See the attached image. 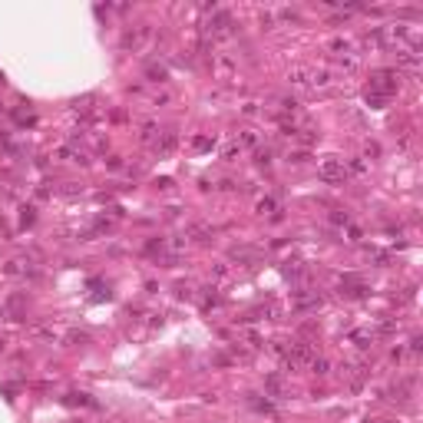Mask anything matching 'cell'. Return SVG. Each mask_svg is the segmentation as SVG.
Masks as SVG:
<instances>
[{"label": "cell", "instance_id": "6da1fadb", "mask_svg": "<svg viewBox=\"0 0 423 423\" xmlns=\"http://www.w3.org/2000/svg\"><path fill=\"white\" fill-rule=\"evenodd\" d=\"M397 89H400V70H377L370 76V86H367V103L374 109H380Z\"/></svg>", "mask_w": 423, "mask_h": 423}, {"label": "cell", "instance_id": "7a4b0ae2", "mask_svg": "<svg viewBox=\"0 0 423 423\" xmlns=\"http://www.w3.org/2000/svg\"><path fill=\"white\" fill-rule=\"evenodd\" d=\"M318 179L321 182H344V179H347V166H344V159H334V156H331V159H324L318 166Z\"/></svg>", "mask_w": 423, "mask_h": 423}, {"label": "cell", "instance_id": "3957f363", "mask_svg": "<svg viewBox=\"0 0 423 423\" xmlns=\"http://www.w3.org/2000/svg\"><path fill=\"white\" fill-rule=\"evenodd\" d=\"M295 308H301V311L321 308V295H318V291H298V295H295Z\"/></svg>", "mask_w": 423, "mask_h": 423}, {"label": "cell", "instance_id": "277c9868", "mask_svg": "<svg viewBox=\"0 0 423 423\" xmlns=\"http://www.w3.org/2000/svg\"><path fill=\"white\" fill-rule=\"evenodd\" d=\"M351 341L357 344V347H370V344H374V331H354Z\"/></svg>", "mask_w": 423, "mask_h": 423}, {"label": "cell", "instance_id": "5b68a950", "mask_svg": "<svg viewBox=\"0 0 423 423\" xmlns=\"http://www.w3.org/2000/svg\"><path fill=\"white\" fill-rule=\"evenodd\" d=\"M264 387H268V390H271L274 397H285V380H281L278 374H274V377H268V380H264Z\"/></svg>", "mask_w": 423, "mask_h": 423}, {"label": "cell", "instance_id": "8992f818", "mask_svg": "<svg viewBox=\"0 0 423 423\" xmlns=\"http://www.w3.org/2000/svg\"><path fill=\"white\" fill-rule=\"evenodd\" d=\"M410 390H413V383H410V380L393 383V393H397V400H407V397H410Z\"/></svg>", "mask_w": 423, "mask_h": 423}]
</instances>
